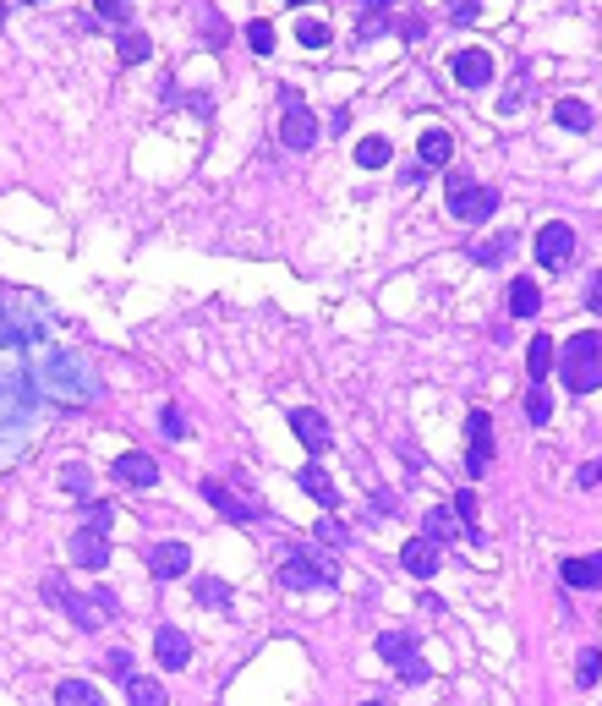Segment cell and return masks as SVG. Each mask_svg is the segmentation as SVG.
<instances>
[{
	"instance_id": "cell-38",
	"label": "cell",
	"mask_w": 602,
	"mask_h": 706,
	"mask_svg": "<svg viewBox=\"0 0 602 706\" xmlns=\"http://www.w3.org/2000/svg\"><path fill=\"white\" fill-rule=\"evenodd\" d=\"M198 603L225 608V603H230V586H219V581H198Z\"/></svg>"
},
{
	"instance_id": "cell-26",
	"label": "cell",
	"mask_w": 602,
	"mask_h": 706,
	"mask_svg": "<svg viewBox=\"0 0 602 706\" xmlns=\"http://www.w3.org/2000/svg\"><path fill=\"white\" fill-rule=\"evenodd\" d=\"M55 706H104V696L94 685H83V679H66V685L55 690Z\"/></svg>"
},
{
	"instance_id": "cell-41",
	"label": "cell",
	"mask_w": 602,
	"mask_h": 706,
	"mask_svg": "<svg viewBox=\"0 0 602 706\" xmlns=\"http://www.w3.org/2000/svg\"><path fill=\"white\" fill-rule=\"evenodd\" d=\"M427 674H433V668H427L422 657H411V663H400V679H405V685H422Z\"/></svg>"
},
{
	"instance_id": "cell-14",
	"label": "cell",
	"mask_w": 602,
	"mask_h": 706,
	"mask_svg": "<svg viewBox=\"0 0 602 706\" xmlns=\"http://www.w3.org/2000/svg\"><path fill=\"white\" fill-rule=\"evenodd\" d=\"M400 564H405V570L416 575V581H433V575H438V542H427V537H411V542H405V548H400Z\"/></svg>"
},
{
	"instance_id": "cell-28",
	"label": "cell",
	"mask_w": 602,
	"mask_h": 706,
	"mask_svg": "<svg viewBox=\"0 0 602 706\" xmlns=\"http://www.w3.org/2000/svg\"><path fill=\"white\" fill-rule=\"evenodd\" d=\"M356 165H362V170H384L389 165V137H362V143H356Z\"/></svg>"
},
{
	"instance_id": "cell-37",
	"label": "cell",
	"mask_w": 602,
	"mask_h": 706,
	"mask_svg": "<svg viewBox=\"0 0 602 706\" xmlns=\"http://www.w3.org/2000/svg\"><path fill=\"white\" fill-rule=\"evenodd\" d=\"M247 44H252L258 55H269V50H274V28H269V22H252V28H247Z\"/></svg>"
},
{
	"instance_id": "cell-23",
	"label": "cell",
	"mask_w": 602,
	"mask_h": 706,
	"mask_svg": "<svg viewBox=\"0 0 602 706\" xmlns=\"http://www.w3.org/2000/svg\"><path fill=\"white\" fill-rule=\"evenodd\" d=\"M126 701H132V706H170L165 685H159V679H143V674L126 679Z\"/></svg>"
},
{
	"instance_id": "cell-8",
	"label": "cell",
	"mask_w": 602,
	"mask_h": 706,
	"mask_svg": "<svg viewBox=\"0 0 602 706\" xmlns=\"http://www.w3.org/2000/svg\"><path fill=\"white\" fill-rule=\"evenodd\" d=\"M280 586H291V592H312V586H334V570H329V564H312L307 553H291V559L280 564Z\"/></svg>"
},
{
	"instance_id": "cell-34",
	"label": "cell",
	"mask_w": 602,
	"mask_h": 706,
	"mask_svg": "<svg viewBox=\"0 0 602 706\" xmlns=\"http://www.w3.org/2000/svg\"><path fill=\"white\" fill-rule=\"evenodd\" d=\"M94 11H99V17H104V22H115V28H121V33H126V28H132V6H121V0H99V6H94Z\"/></svg>"
},
{
	"instance_id": "cell-9",
	"label": "cell",
	"mask_w": 602,
	"mask_h": 706,
	"mask_svg": "<svg viewBox=\"0 0 602 706\" xmlns=\"http://www.w3.org/2000/svg\"><path fill=\"white\" fill-rule=\"evenodd\" d=\"M466 433H471V449H466L471 477H488V466H493V416L488 411H471Z\"/></svg>"
},
{
	"instance_id": "cell-5",
	"label": "cell",
	"mask_w": 602,
	"mask_h": 706,
	"mask_svg": "<svg viewBox=\"0 0 602 706\" xmlns=\"http://www.w3.org/2000/svg\"><path fill=\"white\" fill-rule=\"evenodd\" d=\"M285 115H280V143L285 148H296V154H307L312 143H318V115L307 110V99L301 94H291V88H285Z\"/></svg>"
},
{
	"instance_id": "cell-12",
	"label": "cell",
	"mask_w": 602,
	"mask_h": 706,
	"mask_svg": "<svg viewBox=\"0 0 602 706\" xmlns=\"http://www.w3.org/2000/svg\"><path fill=\"white\" fill-rule=\"evenodd\" d=\"M148 570H154V581H176L192 570V548L187 542H159V548H148Z\"/></svg>"
},
{
	"instance_id": "cell-17",
	"label": "cell",
	"mask_w": 602,
	"mask_h": 706,
	"mask_svg": "<svg viewBox=\"0 0 602 706\" xmlns=\"http://www.w3.org/2000/svg\"><path fill=\"white\" fill-rule=\"evenodd\" d=\"M416 154H422V165H433V170H444L449 159H455V137L444 132V126H427L422 137H416Z\"/></svg>"
},
{
	"instance_id": "cell-20",
	"label": "cell",
	"mask_w": 602,
	"mask_h": 706,
	"mask_svg": "<svg viewBox=\"0 0 602 706\" xmlns=\"http://www.w3.org/2000/svg\"><path fill=\"white\" fill-rule=\"evenodd\" d=\"M301 488H307L323 509H334V504H340V493H334V477L318 466V460H307V466H301Z\"/></svg>"
},
{
	"instance_id": "cell-16",
	"label": "cell",
	"mask_w": 602,
	"mask_h": 706,
	"mask_svg": "<svg viewBox=\"0 0 602 706\" xmlns=\"http://www.w3.org/2000/svg\"><path fill=\"white\" fill-rule=\"evenodd\" d=\"M559 581L575 586V592H592L602 586V553H586V559H564L559 564Z\"/></svg>"
},
{
	"instance_id": "cell-25",
	"label": "cell",
	"mask_w": 602,
	"mask_h": 706,
	"mask_svg": "<svg viewBox=\"0 0 602 706\" xmlns=\"http://www.w3.org/2000/svg\"><path fill=\"white\" fill-rule=\"evenodd\" d=\"M455 531H466V526H460L449 509H427V520H422V537H427V542H449Z\"/></svg>"
},
{
	"instance_id": "cell-19",
	"label": "cell",
	"mask_w": 602,
	"mask_h": 706,
	"mask_svg": "<svg viewBox=\"0 0 602 706\" xmlns=\"http://www.w3.org/2000/svg\"><path fill=\"white\" fill-rule=\"evenodd\" d=\"M378 657H384L389 668L411 663V657H416V635L411 630H384V635H378Z\"/></svg>"
},
{
	"instance_id": "cell-35",
	"label": "cell",
	"mask_w": 602,
	"mask_h": 706,
	"mask_svg": "<svg viewBox=\"0 0 602 706\" xmlns=\"http://www.w3.org/2000/svg\"><path fill=\"white\" fill-rule=\"evenodd\" d=\"M509 247H515V236L504 230V236H493V241H482V247H477V263H499Z\"/></svg>"
},
{
	"instance_id": "cell-2",
	"label": "cell",
	"mask_w": 602,
	"mask_h": 706,
	"mask_svg": "<svg viewBox=\"0 0 602 706\" xmlns=\"http://www.w3.org/2000/svg\"><path fill=\"white\" fill-rule=\"evenodd\" d=\"M564 373V389H575V395H592L602 389V334L597 329H581L564 340V356L553 362Z\"/></svg>"
},
{
	"instance_id": "cell-40",
	"label": "cell",
	"mask_w": 602,
	"mask_h": 706,
	"mask_svg": "<svg viewBox=\"0 0 602 706\" xmlns=\"http://www.w3.org/2000/svg\"><path fill=\"white\" fill-rule=\"evenodd\" d=\"M477 0H455V6H449V22H460V28H466V22H477Z\"/></svg>"
},
{
	"instance_id": "cell-6",
	"label": "cell",
	"mask_w": 602,
	"mask_h": 706,
	"mask_svg": "<svg viewBox=\"0 0 602 706\" xmlns=\"http://www.w3.org/2000/svg\"><path fill=\"white\" fill-rule=\"evenodd\" d=\"M570 258H575V230L564 225V219L542 225L537 230V263H542V269H564Z\"/></svg>"
},
{
	"instance_id": "cell-13",
	"label": "cell",
	"mask_w": 602,
	"mask_h": 706,
	"mask_svg": "<svg viewBox=\"0 0 602 706\" xmlns=\"http://www.w3.org/2000/svg\"><path fill=\"white\" fill-rule=\"evenodd\" d=\"M115 482H126V488H154V482H159V460L143 455V449H126V455L115 460Z\"/></svg>"
},
{
	"instance_id": "cell-32",
	"label": "cell",
	"mask_w": 602,
	"mask_h": 706,
	"mask_svg": "<svg viewBox=\"0 0 602 706\" xmlns=\"http://www.w3.org/2000/svg\"><path fill=\"white\" fill-rule=\"evenodd\" d=\"M455 520L466 526V537H477V493H455Z\"/></svg>"
},
{
	"instance_id": "cell-7",
	"label": "cell",
	"mask_w": 602,
	"mask_h": 706,
	"mask_svg": "<svg viewBox=\"0 0 602 706\" xmlns=\"http://www.w3.org/2000/svg\"><path fill=\"white\" fill-rule=\"evenodd\" d=\"M291 433L301 438V449H307L312 460L329 455V444H334V433H329V422H323V411H312V405H296V411H291Z\"/></svg>"
},
{
	"instance_id": "cell-22",
	"label": "cell",
	"mask_w": 602,
	"mask_h": 706,
	"mask_svg": "<svg viewBox=\"0 0 602 706\" xmlns=\"http://www.w3.org/2000/svg\"><path fill=\"white\" fill-rule=\"evenodd\" d=\"M553 121H559L564 132H592V110H586L581 99H559L553 104Z\"/></svg>"
},
{
	"instance_id": "cell-24",
	"label": "cell",
	"mask_w": 602,
	"mask_h": 706,
	"mask_svg": "<svg viewBox=\"0 0 602 706\" xmlns=\"http://www.w3.org/2000/svg\"><path fill=\"white\" fill-rule=\"evenodd\" d=\"M537 307H542V291L531 280H515L509 285V312H515V318H537Z\"/></svg>"
},
{
	"instance_id": "cell-36",
	"label": "cell",
	"mask_w": 602,
	"mask_h": 706,
	"mask_svg": "<svg viewBox=\"0 0 602 706\" xmlns=\"http://www.w3.org/2000/svg\"><path fill=\"white\" fill-rule=\"evenodd\" d=\"M61 488H72L77 499H88V466H61Z\"/></svg>"
},
{
	"instance_id": "cell-18",
	"label": "cell",
	"mask_w": 602,
	"mask_h": 706,
	"mask_svg": "<svg viewBox=\"0 0 602 706\" xmlns=\"http://www.w3.org/2000/svg\"><path fill=\"white\" fill-rule=\"evenodd\" d=\"M203 499H208V504H214V509H219V515H230V520H252V515H258V504H241V499H236V493H230V488H225V482H214V477H208V482H203Z\"/></svg>"
},
{
	"instance_id": "cell-33",
	"label": "cell",
	"mask_w": 602,
	"mask_h": 706,
	"mask_svg": "<svg viewBox=\"0 0 602 706\" xmlns=\"http://www.w3.org/2000/svg\"><path fill=\"white\" fill-rule=\"evenodd\" d=\"M312 537H318L323 548H345V526H340V520H334V515H323L318 526H312Z\"/></svg>"
},
{
	"instance_id": "cell-4",
	"label": "cell",
	"mask_w": 602,
	"mask_h": 706,
	"mask_svg": "<svg viewBox=\"0 0 602 706\" xmlns=\"http://www.w3.org/2000/svg\"><path fill=\"white\" fill-rule=\"evenodd\" d=\"M444 192H449V214H455V219H466V225H482V219H493V214H499V192H493V187H482L477 176H460V170H455Z\"/></svg>"
},
{
	"instance_id": "cell-21",
	"label": "cell",
	"mask_w": 602,
	"mask_h": 706,
	"mask_svg": "<svg viewBox=\"0 0 602 706\" xmlns=\"http://www.w3.org/2000/svg\"><path fill=\"white\" fill-rule=\"evenodd\" d=\"M526 373H531V389H542V378L553 373V340H548V334H531V345H526Z\"/></svg>"
},
{
	"instance_id": "cell-3",
	"label": "cell",
	"mask_w": 602,
	"mask_h": 706,
	"mask_svg": "<svg viewBox=\"0 0 602 706\" xmlns=\"http://www.w3.org/2000/svg\"><path fill=\"white\" fill-rule=\"evenodd\" d=\"M44 603H55V608H66L72 613L77 624H83V630H99V624H110L115 619V597L110 592H94V597H77L72 586L61 581V575H44Z\"/></svg>"
},
{
	"instance_id": "cell-45",
	"label": "cell",
	"mask_w": 602,
	"mask_h": 706,
	"mask_svg": "<svg viewBox=\"0 0 602 706\" xmlns=\"http://www.w3.org/2000/svg\"><path fill=\"white\" fill-rule=\"evenodd\" d=\"M110 515H115L110 504H94V509H88V520H94V531H104V526H110Z\"/></svg>"
},
{
	"instance_id": "cell-29",
	"label": "cell",
	"mask_w": 602,
	"mask_h": 706,
	"mask_svg": "<svg viewBox=\"0 0 602 706\" xmlns=\"http://www.w3.org/2000/svg\"><path fill=\"white\" fill-rule=\"evenodd\" d=\"M597 679H602V652H597V646H586V652L575 657V685H586V690H592Z\"/></svg>"
},
{
	"instance_id": "cell-30",
	"label": "cell",
	"mask_w": 602,
	"mask_h": 706,
	"mask_svg": "<svg viewBox=\"0 0 602 706\" xmlns=\"http://www.w3.org/2000/svg\"><path fill=\"white\" fill-rule=\"evenodd\" d=\"M296 39L307 44V50H323V44H329V22H318V17H301V22H296Z\"/></svg>"
},
{
	"instance_id": "cell-42",
	"label": "cell",
	"mask_w": 602,
	"mask_h": 706,
	"mask_svg": "<svg viewBox=\"0 0 602 706\" xmlns=\"http://www.w3.org/2000/svg\"><path fill=\"white\" fill-rule=\"evenodd\" d=\"M586 307H592L597 318H602V269L592 274V285H586Z\"/></svg>"
},
{
	"instance_id": "cell-31",
	"label": "cell",
	"mask_w": 602,
	"mask_h": 706,
	"mask_svg": "<svg viewBox=\"0 0 602 706\" xmlns=\"http://www.w3.org/2000/svg\"><path fill=\"white\" fill-rule=\"evenodd\" d=\"M526 422H537V427H548V422H553V400H548V389H531V395H526Z\"/></svg>"
},
{
	"instance_id": "cell-44",
	"label": "cell",
	"mask_w": 602,
	"mask_h": 706,
	"mask_svg": "<svg viewBox=\"0 0 602 706\" xmlns=\"http://www.w3.org/2000/svg\"><path fill=\"white\" fill-rule=\"evenodd\" d=\"M159 427H165L170 438H181V433H187V422H181V411H165V416H159Z\"/></svg>"
},
{
	"instance_id": "cell-46",
	"label": "cell",
	"mask_w": 602,
	"mask_h": 706,
	"mask_svg": "<svg viewBox=\"0 0 602 706\" xmlns=\"http://www.w3.org/2000/svg\"><path fill=\"white\" fill-rule=\"evenodd\" d=\"M362 706H384V701H362Z\"/></svg>"
},
{
	"instance_id": "cell-1",
	"label": "cell",
	"mask_w": 602,
	"mask_h": 706,
	"mask_svg": "<svg viewBox=\"0 0 602 706\" xmlns=\"http://www.w3.org/2000/svg\"><path fill=\"white\" fill-rule=\"evenodd\" d=\"M33 384H39L50 400H61V405H88V400H99L94 367L77 362V356H50V362L33 373Z\"/></svg>"
},
{
	"instance_id": "cell-27",
	"label": "cell",
	"mask_w": 602,
	"mask_h": 706,
	"mask_svg": "<svg viewBox=\"0 0 602 706\" xmlns=\"http://www.w3.org/2000/svg\"><path fill=\"white\" fill-rule=\"evenodd\" d=\"M115 50H121V61H126V66H143L148 55H154V44H148V33L126 28V33H121V44H115Z\"/></svg>"
},
{
	"instance_id": "cell-39",
	"label": "cell",
	"mask_w": 602,
	"mask_h": 706,
	"mask_svg": "<svg viewBox=\"0 0 602 706\" xmlns=\"http://www.w3.org/2000/svg\"><path fill=\"white\" fill-rule=\"evenodd\" d=\"M104 668L126 685V679H132V652H110V657H104Z\"/></svg>"
},
{
	"instance_id": "cell-10",
	"label": "cell",
	"mask_w": 602,
	"mask_h": 706,
	"mask_svg": "<svg viewBox=\"0 0 602 706\" xmlns=\"http://www.w3.org/2000/svg\"><path fill=\"white\" fill-rule=\"evenodd\" d=\"M449 72H455L460 88H488L499 66H493L488 50H455V55H449Z\"/></svg>"
},
{
	"instance_id": "cell-43",
	"label": "cell",
	"mask_w": 602,
	"mask_h": 706,
	"mask_svg": "<svg viewBox=\"0 0 602 706\" xmlns=\"http://www.w3.org/2000/svg\"><path fill=\"white\" fill-rule=\"evenodd\" d=\"M575 482H581V488H597V482H602V460H586V466H581V477H575Z\"/></svg>"
},
{
	"instance_id": "cell-11",
	"label": "cell",
	"mask_w": 602,
	"mask_h": 706,
	"mask_svg": "<svg viewBox=\"0 0 602 706\" xmlns=\"http://www.w3.org/2000/svg\"><path fill=\"white\" fill-rule=\"evenodd\" d=\"M66 553H72V564H83V570H104V564H110V542H104V531H94V526L72 531Z\"/></svg>"
},
{
	"instance_id": "cell-15",
	"label": "cell",
	"mask_w": 602,
	"mask_h": 706,
	"mask_svg": "<svg viewBox=\"0 0 602 706\" xmlns=\"http://www.w3.org/2000/svg\"><path fill=\"white\" fill-rule=\"evenodd\" d=\"M154 657H159V668H187V657H192V641H187V630H176V624H165V630L154 635Z\"/></svg>"
}]
</instances>
